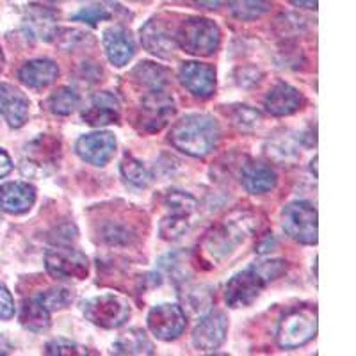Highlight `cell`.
<instances>
[{
	"label": "cell",
	"mask_w": 356,
	"mask_h": 356,
	"mask_svg": "<svg viewBox=\"0 0 356 356\" xmlns=\"http://www.w3.org/2000/svg\"><path fill=\"white\" fill-rule=\"evenodd\" d=\"M2 68H4V54L0 50V72H2Z\"/></svg>",
	"instance_id": "43"
},
{
	"label": "cell",
	"mask_w": 356,
	"mask_h": 356,
	"mask_svg": "<svg viewBox=\"0 0 356 356\" xmlns=\"http://www.w3.org/2000/svg\"><path fill=\"white\" fill-rule=\"evenodd\" d=\"M15 316V301L4 284H0V319L9 321Z\"/></svg>",
	"instance_id": "38"
},
{
	"label": "cell",
	"mask_w": 356,
	"mask_h": 356,
	"mask_svg": "<svg viewBox=\"0 0 356 356\" xmlns=\"http://www.w3.org/2000/svg\"><path fill=\"white\" fill-rule=\"evenodd\" d=\"M82 314L91 324L104 330L120 328L130 319V303L116 294L95 296L82 305Z\"/></svg>",
	"instance_id": "5"
},
{
	"label": "cell",
	"mask_w": 356,
	"mask_h": 356,
	"mask_svg": "<svg viewBox=\"0 0 356 356\" xmlns=\"http://www.w3.org/2000/svg\"><path fill=\"white\" fill-rule=\"evenodd\" d=\"M43 2H52V4H59V2H65V0H43Z\"/></svg>",
	"instance_id": "45"
},
{
	"label": "cell",
	"mask_w": 356,
	"mask_h": 356,
	"mask_svg": "<svg viewBox=\"0 0 356 356\" xmlns=\"http://www.w3.org/2000/svg\"><path fill=\"white\" fill-rule=\"evenodd\" d=\"M20 323L34 333H43L50 328V312L38 300V296L24 301L20 308Z\"/></svg>",
	"instance_id": "24"
},
{
	"label": "cell",
	"mask_w": 356,
	"mask_h": 356,
	"mask_svg": "<svg viewBox=\"0 0 356 356\" xmlns=\"http://www.w3.org/2000/svg\"><path fill=\"white\" fill-rule=\"evenodd\" d=\"M79 104H81V98H79L77 91L72 88H66V86L57 88L47 98V109L52 114H57V116H70L73 111L77 109Z\"/></svg>",
	"instance_id": "28"
},
{
	"label": "cell",
	"mask_w": 356,
	"mask_h": 356,
	"mask_svg": "<svg viewBox=\"0 0 356 356\" xmlns=\"http://www.w3.org/2000/svg\"><path fill=\"white\" fill-rule=\"evenodd\" d=\"M178 79L191 95L198 98H211L216 91V70L205 63H184L178 72Z\"/></svg>",
	"instance_id": "13"
},
{
	"label": "cell",
	"mask_w": 356,
	"mask_h": 356,
	"mask_svg": "<svg viewBox=\"0 0 356 356\" xmlns=\"http://www.w3.org/2000/svg\"><path fill=\"white\" fill-rule=\"evenodd\" d=\"M59 77V68L50 59H33L25 63L18 72V79L24 82L27 88L43 89L47 86L54 84Z\"/></svg>",
	"instance_id": "22"
},
{
	"label": "cell",
	"mask_w": 356,
	"mask_h": 356,
	"mask_svg": "<svg viewBox=\"0 0 356 356\" xmlns=\"http://www.w3.org/2000/svg\"><path fill=\"white\" fill-rule=\"evenodd\" d=\"M113 351L116 353V355H130V356L145 355L146 356V355H154L155 346L143 330L132 328L118 337V340L113 346Z\"/></svg>",
	"instance_id": "23"
},
{
	"label": "cell",
	"mask_w": 356,
	"mask_h": 356,
	"mask_svg": "<svg viewBox=\"0 0 356 356\" xmlns=\"http://www.w3.org/2000/svg\"><path fill=\"white\" fill-rule=\"evenodd\" d=\"M44 355H54V356H84L91 355L88 348L77 344V342H72L68 339H54L50 342H47L44 346Z\"/></svg>",
	"instance_id": "36"
},
{
	"label": "cell",
	"mask_w": 356,
	"mask_h": 356,
	"mask_svg": "<svg viewBox=\"0 0 356 356\" xmlns=\"http://www.w3.org/2000/svg\"><path fill=\"white\" fill-rule=\"evenodd\" d=\"M164 207H166L168 214L191 218V216L196 212L198 202H196L195 196H191L189 193H184V191H171L170 195L164 198Z\"/></svg>",
	"instance_id": "31"
},
{
	"label": "cell",
	"mask_w": 356,
	"mask_h": 356,
	"mask_svg": "<svg viewBox=\"0 0 356 356\" xmlns=\"http://www.w3.org/2000/svg\"><path fill=\"white\" fill-rule=\"evenodd\" d=\"M177 47L196 57H209L216 54L221 43V31L209 18L191 17L180 24L175 33Z\"/></svg>",
	"instance_id": "4"
},
{
	"label": "cell",
	"mask_w": 356,
	"mask_h": 356,
	"mask_svg": "<svg viewBox=\"0 0 356 356\" xmlns=\"http://www.w3.org/2000/svg\"><path fill=\"white\" fill-rule=\"evenodd\" d=\"M189 218L168 214L166 218L162 219L161 225H159V234H161L164 241H178L189 232Z\"/></svg>",
	"instance_id": "34"
},
{
	"label": "cell",
	"mask_w": 356,
	"mask_h": 356,
	"mask_svg": "<svg viewBox=\"0 0 356 356\" xmlns=\"http://www.w3.org/2000/svg\"><path fill=\"white\" fill-rule=\"evenodd\" d=\"M120 170H122L123 178L134 187H139V189H141V187H146L152 182L150 171L146 170L145 164H143L141 161L130 157V155H127V157L123 159Z\"/></svg>",
	"instance_id": "32"
},
{
	"label": "cell",
	"mask_w": 356,
	"mask_h": 356,
	"mask_svg": "<svg viewBox=\"0 0 356 356\" xmlns=\"http://www.w3.org/2000/svg\"><path fill=\"white\" fill-rule=\"evenodd\" d=\"M109 18H111V13L100 4L89 6V8L81 9V11L73 15V20L75 22H84V24H89V25H97L98 22L109 20Z\"/></svg>",
	"instance_id": "37"
},
{
	"label": "cell",
	"mask_w": 356,
	"mask_h": 356,
	"mask_svg": "<svg viewBox=\"0 0 356 356\" xmlns=\"http://www.w3.org/2000/svg\"><path fill=\"white\" fill-rule=\"evenodd\" d=\"M303 104L305 100L300 91L285 82H278L276 86H273L264 98V106H266L267 113L273 116H291V114L298 113Z\"/></svg>",
	"instance_id": "16"
},
{
	"label": "cell",
	"mask_w": 356,
	"mask_h": 356,
	"mask_svg": "<svg viewBox=\"0 0 356 356\" xmlns=\"http://www.w3.org/2000/svg\"><path fill=\"white\" fill-rule=\"evenodd\" d=\"M73 291L70 287H52L38 294V300L44 305V308L52 314L57 310H65L73 303Z\"/></svg>",
	"instance_id": "33"
},
{
	"label": "cell",
	"mask_w": 356,
	"mask_h": 356,
	"mask_svg": "<svg viewBox=\"0 0 356 356\" xmlns=\"http://www.w3.org/2000/svg\"><path fill=\"white\" fill-rule=\"evenodd\" d=\"M257 228V218L250 212H234L205 237V251L214 260L230 255Z\"/></svg>",
	"instance_id": "3"
},
{
	"label": "cell",
	"mask_w": 356,
	"mask_h": 356,
	"mask_svg": "<svg viewBox=\"0 0 356 356\" xmlns=\"http://www.w3.org/2000/svg\"><path fill=\"white\" fill-rule=\"evenodd\" d=\"M317 333V314L308 308H296L285 314L278 324L280 348L298 349L308 344Z\"/></svg>",
	"instance_id": "6"
},
{
	"label": "cell",
	"mask_w": 356,
	"mask_h": 356,
	"mask_svg": "<svg viewBox=\"0 0 356 356\" xmlns=\"http://www.w3.org/2000/svg\"><path fill=\"white\" fill-rule=\"evenodd\" d=\"M316 164H317V157L314 159V161H312V171H314V175H316L317 177V171H316Z\"/></svg>",
	"instance_id": "44"
},
{
	"label": "cell",
	"mask_w": 356,
	"mask_h": 356,
	"mask_svg": "<svg viewBox=\"0 0 356 356\" xmlns=\"http://www.w3.org/2000/svg\"><path fill=\"white\" fill-rule=\"evenodd\" d=\"M148 328L159 340L170 342L178 339L187 328V316L180 305L162 303L148 314Z\"/></svg>",
	"instance_id": "10"
},
{
	"label": "cell",
	"mask_w": 356,
	"mask_h": 356,
	"mask_svg": "<svg viewBox=\"0 0 356 356\" xmlns=\"http://www.w3.org/2000/svg\"><path fill=\"white\" fill-rule=\"evenodd\" d=\"M232 118H234V123L237 125V129L244 130V132H253V130L260 129L264 122L262 114L257 109H251L250 106H237L234 109Z\"/></svg>",
	"instance_id": "35"
},
{
	"label": "cell",
	"mask_w": 356,
	"mask_h": 356,
	"mask_svg": "<svg viewBox=\"0 0 356 356\" xmlns=\"http://www.w3.org/2000/svg\"><path fill=\"white\" fill-rule=\"evenodd\" d=\"M75 152L88 164L104 168L116 154V138L111 132L86 134L75 143Z\"/></svg>",
	"instance_id": "11"
},
{
	"label": "cell",
	"mask_w": 356,
	"mask_h": 356,
	"mask_svg": "<svg viewBox=\"0 0 356 356\" xmlns=\"http://www.w3.org/2000/svg\"><path fill=\"white\" fill-rule=\"evenodd\" d=\"M222 2H225V0H195V4L198 6V8L209 9V11H212V9H218Z\"/></svg>",
	"instance_id": "40"
},
{
	"label": "cell",
	"mask_w": 356,
	"mask_h": 356,
	"mask_svg": "<svg viewBox=\"0 0 356 356\" xmlns=\"http://www.w3.org/2000/svg\"><path fill=\"white\" fill-rule=\"evenodd\" d=\"M221 139L219 123L209 114H187L178 120L170 132V143L189 157L211 155Z\"/></svg>",
	"instance_id": "2"
},
{
	"label": "cell",
	"mask_w": 356,
	"mask_h": 356,
	"mask_svg": "<svg viewBox=\"0 0 356 356\" xmlns=\"http://www.w3.org/2000/svg\"><path fill=\"white\" fill-rule=\"evenodd\" d=\"M177 107L164 89H155L148 91L143 97L141 107L138 113V129L145 134H157L161 132L168 123L173 120Z\"/></svg>",
	"instance_id": "7"
},
{
	"label": "cell",
	"mask_w": 356,
	"mask_h": 356,
	"mask_svg": "<svg viewBox=\"0 0 356 356\" xmlns=\"http://www.w3.org/2000/svg\"><path fill=\"white\" fill-rule=\"evenodd\" d=\"M282 225L285 234L301 244L317 243V211L308 202L289 203L282 212Z\"/></svg>",
	"instance_id": "9"
},
{
	"label": "cell",
	"mask_w": 356,
	"mask_h": 356,
	"mask_svg": "<svg viewBox=\"0 0 356 356\" xmlns=\"http://www.w3.org/2000/svg\"><path fill=\"white\" fill-rule=\"evenodd\" d=\"M271 8V0H230V9L237 20L251 22L264 17Z\"/></svg>",
	"instance_id": "30"
},
{
	"label": "cell",
	"mask_w": 356,
	"mask_h": 356,
	"mask_svg": "<svg viewBox=\"0 0 356 356\" xmlns=\"http://www.w3.org/2000/svg\"><path fill=\"white\" fill-rule=\"evenodd\" d=\"M61 154V141L54 136H40L25 146V159L38 170L56 166Z\"/></svg>",
	"instance_id": "20"
},
{
	"label": "cell",
	"mask_w": 356,
	"mask_h": 356,
	"mask_svg": "<svg viewBox=\"0 0 356 356\" xmlns=\"http://www.w3.org/2000/svg\"><path fill=\"white\" fill-rule=\"evenodd\" d=\"M287 273V262L282 259L260 260L237 273L227 284L225 301L230 308L250 307L267 285Z\"/></svg>",
	"instance_id": "1"
},
{
	"label": "cell",
	"mask_w": 356,
	"mask_h": 356,
	"mask_svg": "<svg viewBox=\"0 0 356 356\" xmlns=\"http://www.w3.org/2000/svg\"><path fill=\"white\" fill-rule=\"evenodd\" d=\"M11 351H13L11 342H9V340L6 339V337L0 335V356H2V355H9V353H11Z\"/></svg>",
	"instance_id": "42"
},
{
	"label": "cell",
	"mask_w": 356,
	"mask_h": 356,
	"mask_svg": "<svg viewBox=\"0 0 356 356\" xmlns=\"http://www.w3.org/2000/svg\"><path fill=\"white\" fill-rule=\"evenodd\" d=\"M184 301V312L189 310L195 316H203L211 310L214 298H212V291L205 285H196V287H187L182 294Z\"/></svg>",
	"instance_id": "29"
},
{
	"label": "cell",
	"mask_w": 356,
	"mask_h": 356,
	"mask_svg": "<svg viewBox=\"0 0 356 356\" xmlns=\"http://www.w3.org/2000/svg\"><path fill=\"white\" fill-rule=\"evenodd\" d=\"M50 41L63 50L84 49V47H91V44L95 43L93 34L86 33V31H82V29H75V27L72 29L56 27Z\"/></svg>",
	"instance_id": "27"
},
{
	"label": "cell",
	"mask_w": 356,
	"mask_h": 356,
	"mask_svg": "<svg viewBox=\"0 0 356 356\" xmlns=\"http://www.w3.org/2000/svg\"><path fill=\"white\" fill-rule=\"evenodd\" d=\"M36 202V189L27 182H6L0 186V209L9 214H25Z\"/></svg>",
	"instance_id": "18"
},
{
	"label": "cell",
	"mask_w": 356,
	"mask_h": 356,
	"mask_svg": "<svg viewBox=\"0 0 356 356\" xmlns=\"http://www.w3.org/2000/svg\"><path fill=\"white\" fill-rule=\"evenodd\" d=\"M44 267L52 278L61 282L86 280L89 275V260L82 251L70 246H56L47 251Z\"/></svg>",
	"instance_id": "8"
},
{
	"label": "cell",
	"mask_w": 356,
	"mask_h": 356,
	"mask_svg": "<svg viewBox=\"0 0 356 356\" xmlns=\"http://www.w3.org/2000/svg\"><path fill=\"white\" fill-rule=\"evenodd\" d=\"M104 49L109 61L118 68H122L136 54V41L129 29L122 25H113L104 31Z\"/></svg>",
	"instance_id": "15"
},
{
	"label": "cell",
	"mask_w": 356,
	"mask_h": 356,
	"mask_svg": "<svg viewBox=\"0 0 356 356\" xmlns=\"http://www.w3.org/2000/svg\"><path fill=\"white\" fill-rule=\"evenodd\" d=\"M141 43L146 50L154 56L168 59L175 54L177 47V40H175V33L170 29V25L164 24L159 18H152L150 22H146L141 29Z\"/></svg>",
	"instance_id": "14"
},
{
	"label": "cell",
	"mask_w": 356,
	"mask_h": 356,
	"mask_svg": "<svg viewBox=\"0 0 356 356\" xmlns=\"http://www.w3.org/2000/svg\"><path fill=\"white\" fill-rule=\"evenodd\" d=\"M289 2L301 9H317V0H289Z\"/></svg>",
	"instance_id": "41"
},
{
	"label": "cell",
	"mask_w": 356,
	"mask_h": 356,
	"mask_svg": "<svg viewBox=\"0 0 356 356\" xmlns=\"http://www.w3.org/2000/svg\"><path fill=\"white\" fill-rule=\"evenodd\" d=\"M132 79L148 91H155V89H166V86L170 84V72L152 61H143L134 68Z\"/></svg>",
	"instance_id": "25"
},
{
	"label": "cell",
	"mask_w": 356,
	"mask_h": 356,
	"mask_svg": "<svg viewBox=\"0 0 356 356\" xmlns=\"http://www.w3.org/2000/svg\"><path fill=\"white\" fill-rule=\"evenodd\" d=\"M29 98L11 84H0V114L13 129H20L29 120Z\"/></svg>",
	"instance_id": "17"
},
{
	"label": "cell",
	"mask_w": 356,
	"mask_h": 356,
	"mask_svg": "<svg viewBox=\"0 0 356 356\" xmlns=\"http://www.w3.org/2000/svg\"><path fill=\"white\" fill-rule=\"evenodd\" d=\"M25 24L31 33L50 41L54 31H56V15L41 6H29L25 11Z\"/></svg>",
	"instance_id": "26"
},
{
	"label": "cell",
	"mask_w": 356,
	"mask_h": 356,
	"mask_svg": "<svg viewBox=\"0 0 356 356\" xmlns=\"http://www.w3.org/2000/svg\"><path fill=\"white\" fill-rule=\"evenodd\" d=\"M13 171V161L8 155V152H4L0 148V178L8 177Z\"/></svg>",
	"instance_id": "39"
},
{
	"label": "cell",
	"mask_w": 356,
	"mask_h": 356,
	"mask_svg": "<svg viewBox=\"0 0 356 356\" xmlns=\"http://www.w3.org/2000/svg\"><path fill=\"white\" fill-rule=\"evenodd\" d=\"M132 2H139V0H132Z\"/></svg>",
	"instance_id": "46"
},
{
	"label": "cell",
	"mask_w": 356,
	"mask_h": 356,
	"mask_svg": "<svg viewBox=\"0 0 356 356\" xmlns=\"http://www.w3.org/2000/svg\"><path fill=\"white\" fill-rule=\"evenodd\" d=\"M241 180H243L244 189L250 195H266V193L275 189L278 177L271 166L262 164V162H250V164L243 166Z\"/></svg>",
	"instance_id": "21"
},
{
	"label": "cell",
	"mask_w": 356,
	"mask_h": 356,
	"mask_svg": "<svg viewBox=\"0 0 356 356\" xmlns=\"http://www.w3.org/2000/svg\"><path fill=\"white\" fill-rule=\"evenodd\" d=\"M228 332V317L225 312L212 310L202 317L193 332V346L200 351H216L222 346Z\"/></svg>",
	"instance_id": "12"
},
{
	"label": "cell",
	"mask_w": 356,
	"mask_h": 356,
	"mask_svg": "<svg viewBox=\"0 0 356 356\" xmlns=\"http://www.w3.org/2000/svg\"><path fill=\"white\" fill-rule=\"evenodd\" d=\"M120 102L114 95L102 91L91 97V106L82 111V120L91 127H106L120 122Z\"/></svg>",
	"instance_id": "19"
}]
</instances>
